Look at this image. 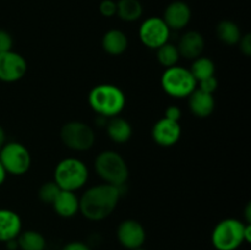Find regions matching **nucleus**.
Segmentation results:
<instances>
[{
	"label": "nucleus",
	"mask_w": 251,
	"mask_h": 250,
	"mask_svg": "<svg viewBox=\"0 0 251 250\" xmlns=\"http://www.w3.org/2000/svg\"><path fill=\"white\" fill-rule=\"evenodd\" d=\"M122 188L100 184L87 189L80 198V212L90 221H102L117 208Z\"/></svg>",
	"instance_id": "f257e3e1"
},
{
	"label": "nucleus",
	"mask_w": 251,
	"mask_h": 250,
	"mask_svg": "<svg viewBox=\"0 0 251 250\" xmlns=\"http://www.w3.org/2000/svg\"><path fill=\"white\" fill-rule=\"evenodd\" d=\"M126 97L122 88L110 83H102L91 90L88 104L103 118L118 117L124 110Z\"/></svg>",
	"instance_id": "f03ea898"
},
{
	"label": "nucleus",
	"mask_w": 251,
	"mask_h": 250,
	"mask_svg": "<svg viewBox=\"0 0 251 250\" xmlns=\"http://www.w3.org/2000/svg\"><path fill=\"white\" fill-rule=\"evenodd\" d=\"M95 168L105 184L122 188L129 178V168L125 159L115 151H103L96 157Z\"/></svg>",
	"instance_id": "7ed1b4c3"
},
{
	"label": "nucleus",
	"mask_w": 251,
	"mask_h": 250,
	"mask_svg": "<svg viewBox=\"0 0 251 250\" xmlns=\"http://www.w3.org/2000/svg\"><path fill=\"white\" fill-rule=\"evenodd\" d=\"M198 85H199V90L213 95V92H215L218 87V81L215 76H211V77L203 78V80L199 81Z\"/></svg>",
	"instance_id": "a878e982"
},
{
	"label": "nucleus",
	"mask_w": 251,
	"mask_h": 250,
	"mask_svg": "<svg viewBox=\"0 0 251 250\" xmlns=\"http://www.w3.org/2000/svg\"><path fill=\"white\" fill-rule=\"evenodd\" d=\"M117 237L123 247L134 250L144 245L146 240V230L144 225L137 221L125 220L118 227Z\"/></svg>",
	"instance_id": "9b49d317"
},
{
	"label": "nucleus",
	"mask_w": 251,
	"mask_h": 250,
	"mask_svg": "<svg viewBox=\"0 0 251 250\" xmlns=\"http://www.w3.org/2000/svg\"><path fill=\"white\" fill-rule=\"evenodd\" d=\"M134 250H145V249H142V248H137V249H134Z\"/></svg>",
	"instance_id": "f704fd0d"
},
{
	"label": "nucleus",
	"mask_w": 251,
	"mask_h": 250,
	"mask_svg": "<svg viewBox=\"0 0 251 250\" xmlns=\"http://www.w3.org/2000/svg\"><path fill=\"white\" fill-rule=\"evenodd\" d=\"M88 180V168L81 159H61L54 169V181L61 190L76 191Z\"/></svg>",
	"instance_id": "20e7f679"
},
{
	"label": "nucleus",
	"mask_w": 251,
	"mask_h": 250,
	"mask_svg": "<svg viewBox=\"0 0 251 250\" xmlns=\"http://www.w3.org/2000/svg\"><path fill=\"white\" fill-rule=\"evenodd\" d=\"M247 223L237 218H226L213 229L211 240L217 250H235L245 243L244 229Z\"/></svg>",
	"instance_id": "423d86ee"
},
{
	"label": "nucleus",
	"mask_w": 251,
	"mask_h": 250,
	"mask_svg": "<svg viewBox=\"0 0 251 250\" xmlns=\"http://www.w3.org/2000/svg\"><path fill=\"white\" fill-rule=\"evenodd\" d=\"M63 250H91V248L82 242H70L63 248Z\"/></svg>",
	"instance_id": "7c9ffc66"
},
{
	"label": "nucleus",
	"mask_w": 251,
	"mask_h": 250,
	"mask_svg": "<svg viewBox=\"0 0 251 250\" xmlns=\"http://www.w3.org/2000/svg\"><path fill=\"white\" fill-rule=\"evenodd\" d=\"M17 245L21 250H44L46 249V239L43 235L36 230H26L21 232L16 238Z\"/></svg>",
	"instance_id": "4be33fe9"
},
{
	"label": "nucleus",
	"mask_w": 251,
	"mask_h": 250,
	"mask_svg": "<svg viewBox=\"0 0 251 250\" xmlns=\"http://www.w3.org/2000/svg\"><path fill=\"white\" fill-rule=\"evenodd\" d=\"M12 44H14V41H12L11 34L4 29H0V53L12 50Z\"/></svg>",
	"instance_id": "cd10ccee"
},
{
	"label": "nucleus",
	"mask_w": 251,
	"mask_h": 250,
	"mask_svg": "<svg viewBox=\"0 0 251 250\" xmlns=\"http://www.w3.org/2000/svg\"><path fill=\"white\" fill-rule=\"evenodd\" d=\"M216 33L220 41H222L226 44H237L242 38V32H240L239 26L235 22L230 20H223L217 25Z\"/></svg>",
	"instance_id": "412c9836"
},
{
	"label": "nucleus",
	"mask_w": 251,
	"mask_h": 250,
	"mask_svg": "<svg viewBox=\"0 0 251 250\" xmlns=\"http://www.w3.org/2000/svg\"><path fill=\"white\" fill-rule=\"evenodd\" d=\"M107 134L112 141L117 144H125L132 135V127L126 119L120 117L110 118L107 124Z\"/></svg>",
	"instance_id": "6ab92c4d"
},
{
	"label": "nucleus",
	"mask_w": 251,
	"mask_h": 250,
	"mask_svg": "<svg viewBox=\"0 0 251 250\" xmlns=\"http://www.w3.org/2000/svg\"><path fill=\"white\" fill-rule=\"evenodd\" d=\"M61 141L74 151H87L95 145L96 135L92 127L83 122L73 120L63 125L60 130Z\"/></svg>",
	"instance_id": "0eeeda50"
},
{
	"label": "nucleus",
	"mask_w": 251,
	"mask_h": 250,
	"mask_svg": "<svg viewBox=\"0 0 251 250\" xmlns=\"http://www.w3.org/2000/svg\"><path fill=\"white\" fill-rule=\"evenodd\" d=\"M27 73V61L21 54L9 50L0 53V80L16 82Z\"/></svg>",
	"instance_id": "9d476101"
},
{
	"label": "nucleus",
	"mask_w": 251,
	"mask_h": 250,
	"mask_svg": "<svg viewBox=\"0 0 251 250\" xmlns=\"http://www.w3.org/2000/svg\"><path fill=\"white\" fill-rule=\"evenodd\" d=\"M51 206L60 217L70 218L80 211V199L75 191L61 190Z\"/></svg>",
	"instance_id": "f3484780"
},
{
	"label": "nucleus",
	"mask_w": 251,
	"mask_h": 250,
	"mask_svg": "<svg viewBox=\"0 0 251 250\" xmlns=\"http://www.w3.org/2000/svg\"><path fill=\"white\" fill-rule=\"evenodd\" d=\"M61 191V189L59 188L58 184L55 181H47V183L42 184V186L39 188L38 196L39 200L43 203H48L51 205L54 202V200L56 199V196L59 195V193Z\"/></svg>",
	"instance_id": "393cba45"
},
{
	"label": "nucleus",
	"mask_w": 251,
	"mask_h": 250,
	"mask_svg": "<svg viewBox=\"0 0 251 250\" xmlns=\"http://www.w3.org/2000/svg\"><path fill=\"white\" fill-rule=\"evenodd\" d=\"M100 12L104 17H112L117 15V2L113 0H103L100 4Z\"/></svg>",
	"instance_id": "bb28decb"
},
{
	"label": "nucleus",
	"mask_w": 251,
	"mask_h": 250,
	"mask_svg": "<svg viewBox=\"0 0 251 250\" xmlns=\"http://www.w3.org/2000/svg\"><path fill=\"white\" fill-rule=\"evenodd\" d=\"M181 136V126L179 122L162 118L152 127V137L157 145L171 147L179 141Z\"/></svg>",
	"instance_id": "f8f14e48"
},
{
	"label": "nucleus",
	"mask_w": 251,
	"mask_h": 250,
	"mask_svg": "<svg viewBox=\"0 0 251 250\" xmlns=\"http://www.w3.org/2000/svg\"><path fill=\"white\" fill-rule=\"evenodd\" d=\"M240 47V50L242 53L244 54L245 56H250L251 55V34L247 33L244 36H242L240 41L238 42Z\"/></svg>",
	"instance_id": "c85d7f7f"
},
{
	"label": "nucleus",
	"mask_w": 251,
	"mask_h": 250,
	"mask_svg": "<svg viewBox=\"0 0 251 250\" xmlns=\"http://www.w3.org/2000/svg\"><path fill=\"white\" fill-rule=\"evenodd\" d=\"M163 21L166 22L169 29L180 31L185 28L191 20V9L185 1H173L166 7L163 15Z\"/></svg>",
	"instance_id": "ddd939ff"
},
{
	"label": "nucleus",
	"mask_w": 251,
	"mask_h": 250,
	"mask_svg": "<svg viewBox=\"0 0 251 250\" xmlns=\"http://www.w3.org/2000/svg\"><path fill=\"white\" fill-rule=\"evenodd\" d=\"M1 147H2V145H1V144H0V151H1Z\"/></svg>",
	"instance_id": "c9c22d12"
},
{
	"label": "nucleus",
	"mask_w": 251,
	"mask_h": 250,
	"mask_svg": "<svg viewBox=\"0 0 251 250\" xmlns=\"http://www.w3.org/2000/svg\"><path fill=\"white\" fill-rule=\"evenodd\" d=\"M0 144L1 145L5 144V132H4V129H2L1 126H0Z\"/></svg>",
	"instance_id": "72a5a7b5"
},
{
	"label": "nucleus",
	"mask_w": 251,
	"mask_h": 250,
	"mask_svg": "<svg viewBox=\"0 0 251 250\" xmlns=\"http://www.w3.org/2000/svg\"><path fill=\"white\" fill-rule=\"evenodd\" d=\"M0 162L5 172L12 175H22L31 167V154L26 146L16 141L6 142L0 151Z\"/></svg>",
	"instance_id": "6e6552de"
},
{
	"label": "nucleus",
	"mask_w": 251,
	"mask_h": 250,
	"mask_svg": "<svg viewBox=\"0 0 251 250\" xmlns=\"http://www.w3.org/2000/svg\"><path fill=\"white\" fill-rule=\"evenodd\" d=\"M6 172H5L4 167H2L1 162H0V185L5 181V178H6Z\"/></svg>",
	"instance_id": "2f4dec72"
},
{
	"label": "nucleus",
	"mask_w": 251,
	"mask_h": 250,
	"mask_svg": "<svg viewBox=\"0 0 251 250\" xmlns=\"http://www.w3.org/2000/svg\"><path fill=\"white\" fill-rule=\"evenodd\" d=\"M245 218H247V223L251 222V205L248 203L247 208H245Z\"/></svg>",
	"instance_id": "473e14b6"
},
{
	"label": "nucleus",
	"mask_w": 251,
	"mask_h": 250,
	"mask_svg": "<svg viewBox=\"0 0 251 250\" xmlns=\"http://www.w3.org/2000/svg\"><path fill=\"white\" fill-rule=\"evenodd\" d=\"M144 7L139 0H119L117 2V15L126 22L137 21L142 16Z\"/></svg>",
	"instance_id": "aec40b11"
},
{
	"label": "nucleus",
	"mask_w": 251,
	"mask_h": 250,
	"mask_svg": "<svg viewBox=\"0 0 251 250\" xmlns=\"http://www.w3.org/2000/svg\"><path fill=\"white\" fill-rule=\"evenodd\" d=\"M22 222L15 211L0 208V242L6 243L16 239L21 233Z\"/></svg>",
	"instance_id": "2eb2a0df"
},
{
	"label": "nucleus",
	"mask_w": 251,
	"mask_h": 250,
	"mask_svg": "<svg viewBox=\"0 0 251 250\" xmlns=\"http://www.w3.org/2000/svg\"><path fill=\"white\" fill-rule=\"evenodd\" d=\"M181 117V109L176 105H169L166 109V115L164 118H168V119L174 120V122H179Z\"/></svg>",
	"instance_id": "c756f323"
},
{
	"label": "nucleus",
	"mask_w": 251,
	"mask_h": 250,
	"mask_svg": "<svg viewBox=\"0 0 251 250\" xmlns=\"http://www.w3.org/2000/svg\"><path fill=\"white\" fill-rule=\"evenodd\" d=\"M129 46L126 34L120 29H109L102 38V47L110 55H120Z\"/></svg>",
	"instance_id": "a211bd4d"
},
{
	"label": "nucleus",
	"mask_w": 251,
	"mask_h": 250,
	"mask_svg": "<svg viewBox=\"0 0 251 250\" xmlns=\"http://www.w3.org/2000/svg\"><path fill=\"white\" fill-rule=\"evenodd\" d=\"M216 100L213 95L196 88L190 96H189V108L191 113L199 118H207L215 110Z\"/></svg>",
	"instance_id": "dca6fc26"
},
{
	"label": "nucleus",
	"mask_w": 251,
	"mask_h": 250,
	"mask_svg": "<svg viewBox=\"0 0 251 250\" xmlns=\"http://www.w3.org/2000/svg\"><path fill=\"white\" fill-rule=\"evenodd\" d=\"M164 92L174 98L189 97L198 88V81L189 69L174 65L164 70L161 78Z\"/></svg>",
	"instance_id": "39448f33"
},
{
	"label": "nucleus",
	"mask_w": 251,
	"mask_h": 250,
	"mask_svg": "<svg viewBox=\"0 0 251 250\" xmlns=\"http://www.w3.org/2000/svg\"><path fill=\"white\" fill-rule=\"evenodd\" d=\"M171 29L162 17L152 16L145 20L139 28V38L144 46L150 49H157L167 43Z\"/></svg>",
	"instance_id": "1a4fd4ad"
},
{
	"label": "nucleus",
	"mask_w": 251,
	"mask_h": 250,
	"mask_svg": "<svg viewBox=\"0 0 251 250\" xmlns=\"http://www.w3.org/2000/svg\"><path fill=\"white\" fill-rule=\"evenodd\" d=\"M180 58L178 47L172 43H164L159 48H157V60L166 69L176 65Z\"/></svg>",
	"instance_id": "b1692460"
},
{
	"label": "nucleus",
	"mask_w": 251,
	"mask_h": 250,
	"mask_svg": "<svg viewBox=\"0 0 251 250\" xmlns=\"http://www.w3.org/2000/svg\"><path fill=\"white\" fill-rule=\"evenodd\" d=\"M189 70H190V73L193 74L195 80L199 82V81L203 80V78L215 76L216 66L215 63L210 58L199 56V58L194 59L193 64H191V68Z\"/></svg>",
	"instance_id": "5701e85b"
},
{
	"label": "nucleus",
	"mask_w": 251,
	"mask_h": 250,
	"mask_svg": "<svg viewBox=\"0 0 251 250\" xmlns=\"http://www.w3.org/2000/svg\"><path fill=\"white\" fill-rule=\"evenodd\" d=\"M176 47L180 56L194 60L202 54L205 49V38L200 32L189 31L183 34Z\"/></svg>",
	"instance_id": "4468645a"
}]
</instances>
